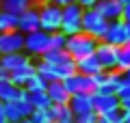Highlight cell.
I'll return each instance as SVG.
<instances>
[{
	"instance_id": "1",
	"label": "cell",
	"mask_w": 130,
	"mask_h": 123,
	"mask_svg": "<svg viewBox=\"0 0 130 123\" xmlns=\"http://www.w3.org/2000/svg\"><path fill=\"white\" fill-rule=\"evenodd\" d=\"M98 43H100V41H98L95 37L87 35V32L83 30V32H76V35L67 37V46H65V50L70 52V56L74 60H78V58H85V56L95 54Z\"/></svg>"
},
{
	"instance_id": "2",
	"label": "cell",
	"mask_w": 130,
	"mask_h": 123,
	"mask_svg": "<svg viewBox=\"0 0 130 123\" xmlns=\"http://www.w3.org/2000/svg\"><path fill=\"white\" fill-rule=\"evenodd\" d=\"M39 7V22H41V30L46 32H56L61 30V19H63V7L54 5L50 0L46 2H35Z\"/></svg>"
},
{
	"instance_id": "3",
	"label": "cell",
	"mask_w": 130,
	"mask_h": 123,
	"mask_svg": "<svg viewBox=\"0 0 130 123\" xmlns=\"http://www.w3.org/2000/svg\"><path fill=\"white\" fill-rule=\"evenodd\" d=\"M83 30L87 32V35L95 37L98 41H102L104 35H106V30H108V19L104 17L100 11H95L93 7L91 9H85V13H83Z\"/></svg>"
},
{
	"instance_id": "4",
	"label": "cell",
	"mask_w": 130,
	"mask_h": 123,
	"mask_svg": "<svg viewBox=\"0 0 130 123\" xmlns=\"http://www.w3.org/2000/svg\"><path fill=\"white\" fill-rule=\"evenodd\" d=\"M83 13H85V9L78 5V2H72V5L63 7L61 32H65L67 37L76 35V32H83Z\"/></svg>"
},
{
	"instance_id": "5",
	"label": "cell",
	"mask_w": 130,
	"mask_h": 123,
	"mask_svg": "<svg viewBox=\"0 0 130 123\" xmlns=\"http://www.w3.org/2000/svg\"><path fill=\"white\" fill-rule=\"evenodd\" d=\"M48 50H50V32L35 30L24 35V52L30 58H41Z\"/></svg>"
},
{
	"instance_id": "6",
	"label": "cell",
	"mask_w": 130,
	"mask_h": 123,
	"mask_svg": "<svg viewBox=\"0 0 130 123\" xmlns=\"http://www.w3.org/2000/svg\"><path fill=\"white\" fill-rule=\"evenodd\" d=\"M30 112H32V106H30V101L26 99V91H24V97L5 104V119H7V123H20V121H24V119L30 117Z\"/></svg>"
},
{
	"instance_id": "7",
	"label": "cell",
	"mask_w": 130,
	"mask_h": 123,
	"mask_svg": "<svg viewBox=\"0 0 130 123\" xmlns=\"http://www.w3.org/2000/svg\"><path fill=\"white\" fill-rule=\"evenodd\" d=\"M106 43H113V46H124V43H130V24H126L124 19H115V22H108V30L104 35Z\"/></svg>"
},
{
	"instance_id": "8",
	"label": "cell",
	"mask_w": 130,
	"mask_h": 123,
	"mask_svg": "<svg viewBox=\"0 0 130 123\" xmlns=\"http://www.w3.org/2000/svg\"><path fill=\"white\" fill-rule=\"evenodd\" d=\"M95 56H98V60H100L104 71H115L117 58H119V48L113 46V43H106V41H100L95 48Z\"/></svg>"
},
{
	"instance_id": "9",
	"label": "cell",
	"mask_w": 130,
	"mask_h": 123,
	"mask_svg": "<svg viewBox=\"0 0 130 123\" xmlns=\"http://www.w3.org/2000/svg\"><path fill=\"white\" fill-rule=\"evenodd\" d=\"M65 89L70 91V95H76V93H95V84H93L91 76H85L80 71H74L72 76H67L63 80Z\"/></svg>"
},
{
	"instance_id": "10",
	"label": "cell",
	"mask_w": 130,
	"mask_h": 123,
	"mask_svg": "<svg viewBox=\"0 0 130 123\" xmlns=\"http://www.w3.org/2000/svg\"><path fill=\"white\" fill-rule=\"evenodd\" d=\"M13 52H24V32L22 30L0 32V56L13 54Z\"/></svg>"
},
{
	"instance_id": "11",
	"label": "cell",
	"mask_w": 130,
	"mask_h": 123,
	"mask_svg": "<svg viewBox=\"0 0 130 123\" xmlns=\"http://www.w3.org/2000/svg\"><path fill=\"white\" fill-rule=\"evenodd\" d=\"M18 30H22L24 35L28 32H35V30H41V22H39V7L32 2L24 13H20L18 19Z\"/></svg>"
},
{
	"instance_id": "12",
	"label": "cell",
	"mask_w": 130,
	"mask_h": 123,
	"mask_svg": "<svg viewBox=\"0 0 130 123\" xmlns=\"http://www.w3.org/2000/svg\"><path fill=\"white\" fill-rule=\"evenodd\" d=\"M32 58L26 54V52H13V54H2L0 56V67L5 69L7 73H15L20 69H24L26 65H30Z\"/></svg>"
},
{
	"instance_id": "13",
	"label": "cell",
	"mask_w": 130,
	"mask_h": 123,
	"mask_svg": "<svg viewBox=\"0 0 130 123\" xmlns=\"http://www.w3.org/2000/svg\"><path fill=\"white\" fill-rule=\"evenodd\" d=\"M121 108V101L117 95H106V93H93V110L98 114H106L113 110Z\"/></svg>"
},
{
	"instance_id": "14",
	"label": "cell",
	"mask_w": 130,
	"mask_h": 123,
	"mask_svg": "<svg viewBox=\"0 0 130 123\" xmlns=\"http://www.w3.org/2000/svg\"><path fill=\"white\" fill-rule=\"evenodd\" d=\"M93 9L100 11V13H102L108 22L121 19V13H124V5H121L119 0H98Z\"/></svg>"
},
{
	"instance_id": "15",
	"label": "cell",
	"mask_w": 130,
	"mask_h": 123,
	"mask_svg": "<svg viewBox=\"0 0 130 123\" xmlns=\"http://www.w3.org/2000/svg\"><path fill=\"white\" fill-rule=\"evenodd\" d=\"M124 71L115 69V71H106V80L95 89V93H106V95H117L119 87L124 84Z\"/></svg>"
},
{
	"instance_id": "16",
	"label": "cell",
	"mask_w": 130,
	"mask_h": 123,
	"mask_svg": "<svg viewBox=\"0 0 130 123\" xmlns=\"http://www.w3.org/2000/svg\"><path fill=\"white\" fill-rule=\"evenodd\" d=\"M20 97H24V89L18 87L11 78H2L0 80V101L7 104V101L20 99Z\"/></svg>"
},
{
	"instance_id": "17",
	"label": "cell",
	"mask_w": 130,
	"mask_h": 123,
	"mask_svg": "<svg viewBox=\"0 0 130 123\" xmlns=\"http://www.w3.org/2000/svg\"><path fill=\"white\" fill-rule=\"evenodd\" d=\"M46 93H48V97H50V101H52V104H70V99H72V95H70V91L65 89L63 80L48 82Z\"/></svg>"
},
{
	"instance_id": "18",
	"label": "cell",
	"mask_w": 130,
	"mask_h": 123,
	"mask_svg": "<svg viewBox=\"0 0 130 123\" xmlns=\"http://www.w3.org/2000/svg\"><path fill=\"white\" fill-rule=\"evenodd\" d=\"M70 108H72L74 114L91 112L93 110V93H76V95H72Z\"/></svg>"
},
{
	"instance_id": "19",
	"label": "cell",
	"mask_w": 130,
	"mask_h": 123,
	"mask_svg": "<svg viewBox=\"0 0 130 123\" xmlns=\"http://www.w3.org/2000/svg\"><path fill=\"white\" fill-rule=\"evenodd\" d=\"M76 71L85 73V76H95V73L104 71V69H102V65H100V60H98V56L91 54V56H85V58L76 60Z\"/></svg>"
},
{
	"instance_id": "20",
	"label": "cell",
	"mask_w": 130,
	"mask_h": 123,
	"mask_svg": "<svg viewBox=\"0 0 130 123\" xmlns=\"http://www.w3.org/2000/svg\"><path fill=\"white\" fill-rule=\"evenodd\" d=\"M41 58L48 60V63H52V65H67V63H72V60H74L65 48H59V50H48Z\"/></svg>"
},
{
	"instance_id": "21",
	"label": "cell",
	"mask_w": 130,
	"mask_h": 123,
	"mask_svg": "<svg viewBox=\"0 0 130 123\" xmlns=\"http://www.w3.org/2000/svg\"><path fill=\"white\" fill-rule=\"evenodd\" d=\"M35 73H37V67H35V63H30V65H26V67L24 69H20V71H15V73H11V80L15 82V84H18V87H26L28 84V80H30L32 76H35Z\"/></svg>"
},
{
	"instance_id": "22",
	"label": "cell",
	"mask_w": 130,
	"mask_h": 123,
	"mask_svg": "<svg viewBox=\"0 0 130 123\" xmlns=\"http://www.w3.org/2000/svg\"><path fill=\"white\" fill-rule=\"evenodd\" d=\"M26 99L30 101L32 108H50L52 106L46 91H26Z\"/></svg>"
},
{
	"instance_id": "23",
	"label": "cell",
	"mask_w": 130,
	"mask_h": 123,
	"mask_svg": "<svg viewBox=\"0 0 130 123\" xmlns=\"http://www.w3.org/2000/svg\"><path fill=\"white\" fill-rule=\"evenodd\" d=\"M30 5H32V0H2L0 9L9 11V13H13V15H20V13H24Z\"/></svg>"
},
{
	"instance_id": "24",
	"label": "cell",
	"mask_w": 130,
	"mask_h": 123,
	"mask_svg": "<svg viewBox=\"0 0 130 123\" xmlns=\"http://www.w3.org/2000/svg\"><path fill=\"white\" fill-rule=\"evenodd\" d=\"M48 110H50L54 123H56V121H67V119H74V112H72L70 104H52Z\"/></svg>"
},
{
	"instance_id": "25",
	"label": "cell",
	"mask_w": 130,
	"mask_h": 123,
	"mask_svg": "<svg viewBox=\"0 0 130 123\" xmlns=\"http://www.w3.org/2000/svg\"><path fill=\"white\" fill-rule=\"evenodd\" d=\"M18 19H20V15H13V13H9V11L0 9V32L18 30Z\"/></svg>"
},
{
	"instance_id": "26",
	"label": "cell",
	"mask_w": 130,
	"mask_h": 123,
	"mask_svg": "<svg viewBox=\"0 0 130 123\" xmlns=\"http://www.w3.org/2000/svg\"><path fill=\"white\" fill-rule=\"evenodd\" d=\"M28 119L32 123H54V119H52V114H50L48 108H32V112H30Z\"/></svg>"
},
{
	"instance_id": "27",
	"label": "cell",
	"mask_w": 130,
	"mask_h": 123,
	"mask_svg": "<svg viewBox=\"0 0 130 123\" xmlns=\"http://www.w3.org/2000/svg\"><path fill=\"white\" fill-rule=\"evenodd\" d=\"M117 69H119V71H126V69H130V43H124V46H119Z\"/></svg>"
},
{
	"instance_id": "28",
	"label": "cell",
	"mask_w": 130,
	"mask_h": 123,
	"mask_svg": "<svg viewBox=\"0 0 130 123\" xmlns=\"http://www.w3.org/2000/svg\"><path fill=\"white\" fill-rule=\"evenodd\" d=\"M98 123H124V108H117V110H113V112L100 114Z\"/></svg>"
},
{
	"instance_id": "29",
	"label": "cell",
	"mask_w": 130,
	"mask_h": 123,
	"mask_svg": "<svg viewBox=\"0 0 130 123\" xmlns=\"http://www.w3.org/2000/svg\"><path fill=\"white\" fill-rule=\"evenodd\" d=\"M67 46V35L61 30L56 32H50V50H59V48H65Z\"/></svg>"
},
{
	"instance_id": "30",
	"label": "cell",
	"mask_w": 130,
	"mask_h": 123,
	"mask_svg": "<svg viewBox=\"0 0 130 123\" xmlns=\"http://www.w3.org/2000/svg\"><path fill=\"white\" fill-rule=\"evenodd\" d=\"M46 87H48V82L43 80L39 73H35V76L28 80V84L24 87V91H46Z\"/></svg>"
},
{
	"instance_id": "31",
	"label": "cell",
	"mask_w": 130,
	"mask_h": 123,
	"mask_svg": "<svg viewBox=\"0 0 130 123\" xmlns=\"http://www.w3.org/2000/svg\"><path fill=\"white\" fill-rule=\"evenodd\" d=\"M98 119H100V114L95 110L83 112V114H74V123H98Z\"/></svg>"
},
{
	"instance_id": "32",
	"label": "cell",
	"mask_w": 130,
	"mask_h": 123,
	"mask_svg": "<svg viewBox=\"0 0 130 123\" xmlns=\"http://www.w3.org/2000/svg\"><path fill=\"white\" fill-rule=\"evenodd\" d=\"M117 97L119 99H126V97H130V82L124 80V84L119 87V91H117Z\"/></svg>"
},
{
	"instance_id": "33",
	"label": "cell",
	"mask_w": 130,
	"mask_h": 123,
	"mask_svg": "<svg viewBox=\"0 0 130 123\" xmlns=\"http://www.w3.org/2000/svg\"><path fill=\"white\" fill-rule=\"evenodd\" d=\"M76 2H78V5L83 7V9H91V7H95V2H98V0H76Z\"/></svg>"
},
{
	"instance_id": "34",
	"label": "cell",
	"mask_w": 130,
	"mask_h": 123,
	"mask_svg": "<svg viewBox=\"0 0 130 123\" xmlns=\"http://www.w3.org/2000/svg\"><path fill=\"white\" fill-rule=\"evenodd\" d=\"M121 19L126 24H130V5H124V13H121Z\"/></svg>"
},
{
	"instance_id": "35",
	"label": "cell",
	"mask_w": 130,
	"mask_h": 123,
	"mask_svg": "<svg viewBox=\"0 0 130 123\" xmlns=\"http://www.w3.org/2000/svg\"><path fill=\"white\" fill-rule=\"evenodd\" d=\"M50 2H54V5H59V7H67V5H72V2H76V0H50Z\"/></svg>"
},
{
	"instance_id": "36",
	"label": "cell",
	"mask_w": 130,
	"mask_h": 123,
	"mask_svg": "<svg viewBox=\"0 0 130 123\" xmlns=\"http://www.w3.org/2000/svg\"><path fill=\"white\" fill-rule=\"evenodd\" d=\"M0 123H7V119H5V104L0 101Z\"/></svg>"
},
{
	"instance_id": "37",
	"label": "cell",
	"mask_w": 130,
	"mask_h": 123,
	"mask_svg": "<svg viewBox=\"0 0 130 123\" xmlns=\"http://www.w3.org/2000/svg\"><path fill=\"white\" fill-rule=\"evenodd\" d=\"M121 101V108L124 110H130V97H126V99H119Z\"/></svg>"
},
{
	"instance_id": "38",
	"label": "cell",
	"mask_w": 130,
	"mask_h": 123,
	"mask_svg": "<svg viewBox=\"0 0 130 123\" xmlns=\"http://www.w3.org/2000/svg\"><path fill=\"white\" fill-rule=\"evenodd\" d=\"M124 123H130V110H124Z\"/></svg>"
},
{
	"instance_id": "39",
	"label": "cell",
	"mask_w": 130,
	"mask_h": 123,
	"mask_svg": "<svg viewBox=\"0 0 130 123\" xmlns=\"http://www.w3.org/2000/svg\"><path fill=\"white\" fill-rule=\"evenodd\" d=\"M2 78H9V73H7V71H5V69L0 67V80H2Z\"/></svg>"
},
{
	"instance_id": "40",
	"label": "cell",
	"mask_w": 130,
	"mask_h": 123,
	"mask_svg": "<svg viewBox=\"0 0 130 123\" xmlns=\"http://www.w3.org/2000/svg\"><path fill=\"white\" fill-rule=\"evenodd\" d=\"M124 78H126V82H130V69H126V71H124Z\"/></svg>"
},
{
	"instance_id": "41",
	"label": "cell",
	"mask_w": 130,
	"mask_h": 123,
	"mask_svg": "<svg viewBox=\"0 0 130 123\" xmlns=\"http://www.w3.org/2000/svg\"><path fill=\"white\" fill-rule=\"evenodd\" d=\"M56 123H74V119H67V121H56Z\"/></svg>"
},
{
	"instance_id": "42",
	"label": "cell",
	"mask_w": 130,
	"mask_h": 123,
	"mask_svg": "<svg viewBox=\"0 0 130 123\" xmlns=\"http://www.w3.org/2000/svg\"><path fill=\"white\" fill-rule=\"evenodd\" d=\"M119 2L121 5H130V0H119Z\"/></svg>"
},
{
	"instance_id": "43",
	"label": "cell",
	"mask_w": 130,
	"mask_h": 123,
	"mask_svg": "<svg viewBox=\"0 0 130 123\" xmlns=\"http://www.w3.org/2000/svg\"><path fill=\"white\" fill-rule=\"evenodd\" d=\"M20 123H32V121H30V119H24V121H20Z\"/></svg>"
},
{
	"instance_id": "44",
	"label": "cell",
	"mask_w": 130,
	"mask_h": 123,
	"mask_svg": "<svg viewBox=\"0 0 130 123\" xmlns=\"http://www.w3.org/2000/svg\"><path fill=\"white\" fill-rule=\"evenodd\" d=\"M35 2H46V0H35Z\"/></svg>"
},
{
	"instance_id": "45",
	"label": "cell",
	"mask_w": 130,
	"mask_h": 123,
	"mask_svg": "<svg viewBox=\"0 0 130 123\" xmlns=\"http://www.w3.org/2000/svg\"><path fill=\"white\" fill-rule=\"evenodd\" d=\"M0 5H2V0H0Z\"/></svg>"
},
{
	"instance_id": "46",
	"label": "cell",
	"mask_w": 130,
	"mask_h": 123,
	"mask_svg": "<svg viewBox=\"0 0 130 123\" xmlns=\"http://www.w3.org/2000/svg\"><path fill=\"white\" fill-rule=\"evenodd\" d=\"M32 2H35V0H32Z\"/></svg>"
}]
</instances>
